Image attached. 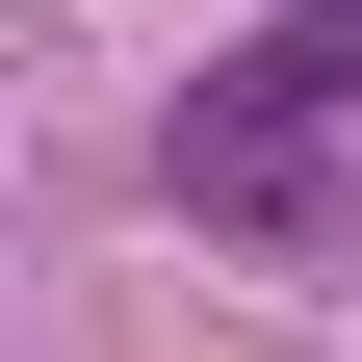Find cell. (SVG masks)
<instances>
[{
  "label": "cell",
  "mask_w": 362,
  "mask_h": 362,
  "mask_svg": "<svg viewBox=\"0 0 362 362\" xmlns=\"http://www.w3.org/2000/svg\"><path fill=\"white\" fill-rule=\"evenodd\" d=\"M337 129H362V0H285L259 52H207V78L156 104V207L233 233V259H285V285H337V259H362Z\"/></svg>",
  "instance_id": "1"
}]
</instances>
